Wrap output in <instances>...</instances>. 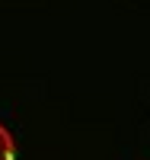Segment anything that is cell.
<instances>
[{
    "mask_svg": "<svg viewBox=\"0 0 150 160\" xmlns=\"http://www.w3.org/2000/svg\"><path fill=\"white\" fill-rule=\"evenodd\" d=\"M0 160H16V141L7 131V125H0Z\"/></svg>",
    "mask_w": 150,
    "mask_h": 160,
    "instance_id": "obj_1",
    "label": "cell"
}]
</instances>
